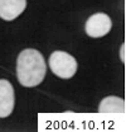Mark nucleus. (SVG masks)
<instances>
[{
    "mask_svg": "<svg viewBox=\"0 0 126 132\" xmlns=\"http://www.w3.org/2000/svg\"><path fill=\"white\" fill-rule=\"evenodd\" d=\"M125 43H122V46H121V50H120V59H121V61L125 64V61H126V59H125Z\"/></svg>",
    "mask_w": 126,
    "mask_h": 132,
    "instance_id": "0eeeda50",
    "label": "nucleus"
},
{
    "mask_svg": "<svg viewBox=\"0 0 126 132\" xmlns=\"http://www.w3.org/2000/svg\"><path fill=\"white\" fill-rule=\"evenodd\" d=\"M27 8V0H0V18L4 20H14Z\"/></svg>",
    "mask_w": 126,
    "mask_h": 132,
    "instance_id": "39448f33",
    "label": "nucleus"
},
{
    "mask_svg": "<svg viewBox=\"0 0 126 132\" xmlns=\"http://www.w3.org/2000/svg\"><path fill=\"white\" fill-rule=\"evenodd\" d=\"M125 100L119 97H106L98 105V113H125Z\"/></svg>",
    "mask_w": 126,
    "mask_h": 132,
    "instance_id": "423d86ee",
    "label": "nucleus"
},
{
    "mask_svg": "<svg viewBox=\"0 0 126 132\" xmlns=\"http://www.w3.org/2000/svg\"><path fill=\"white\" fill-rule=\"evenodd\" d=\"M47 65L43 55L34 48L23 50L16 60V75L19 82L25 88L38 86L44 80Z\"/></svg>",
    "mask_w": 126,
    "mask_h": 132,
    "instance_id": "f257e3e1",
    "label": "nucleus"
},
{
    "mask_svg": "<svg viewBox=\"0 0 126 132\" xmlns=\"http://www.w3.org/2000/svg\"><path fill=\"white\" fill-rule=\"evenodd\" d=\"M112 28L111 18L105 13H96L91 15L85 26L86 33L92 38H101L106 36Z\"/></svg>",
    "mask_w": 126,
    "mask_h": 132,
    "instance_id": "7ed1b4c3",
    "label": "nucleus"
},
{
    "mask_svg": "<svg viewBox=\"0 0 126 132\" xmlns=\"http://www.w3.org/2000/svg\"><path fill=\"white\" fill-rule=\"evenodd\" d=\"M49 67L61 79H71L77 72V60L64 51H54L49 57Z\"/></svg>",
    "mask_w": 126,
    "mask_h": 132,
    "instance_id": "f03ea898",
    "label": "nucleus"
},
{
    "mask_svg": "<svg viewBox=\"0 0 126 132\" xmlns=\"http://www.w3.org/2000/svg\"><path fill=\"white\" fill-rule=\"evenodd\" d=\"M14 88L10 81L0 79V118H6L14 109Z\"/></svg>",
    "mask_w": 126,
    "mask_h": 132,
    "instance_id": "20e7f679",
    "label": "nucleus"
},
{
    "mask_svg": "<svg viewBox=\"0 0 126 132\" xmlns=\"http://www.w3.org/2000/svg\"><path fill=\"white\" fill-rule=\"evenodd\" d=\"M64 113H66V114H72L73 112H72V111H67V112H64Z\"/></svg>",
    "mask_w": 126,
    "mask_h": 132,
    "instance_id": "6e6552de",
    "label": "nucleus"
}]
</instances>
